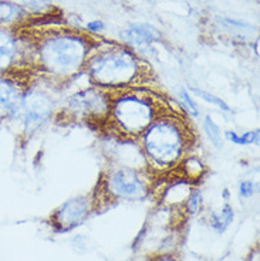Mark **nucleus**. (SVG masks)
<instances>
[{
  "instance_id": "1",
  "label": "nucleus",
  "mask_w": 260,
  "mask_h": 261,
  "mask_svg": "<svg viewBox=\"0 0 260 261\" xmlns=\"http://www.w3.org/2000/svg\"><path fill=\"white\" fill-rule=\"evenodd\" d=\"M98 46L85 33L52 30L34 44L30 67L36 75L59 88L84 75L87 61Z\"/></svg>"
},
{
  "instance_id": "2",
  "label": "nucleus",
  "mask_w": 260,
  "mask_h": 261,
  "mask_svg": "<svg viewBox=\"0 0 260 261\" xmlns=\"http://www.w3.org/2000/svg\"><path fill=\"white\" fill-rule=\"evenodd\" d=\"M138 142L148 170L159 176L178 169L195 146L196 134L182 111L171 110L156 118L138 138Z\"/></svg>"
},
{
  "instance_id": "3",
  "label": "nucleus",
  "mask_w": 260,
  "mask_h": 261,
  "mask_svg": "<svg viewBox=\"0 0 260 261\" xmlns=\"http://www.w3.org/2000/svg\"><path fill=\"white\" fill-rule=\"evenodd\" d=\"M154 74L137 51L115 43L98 46L84 70L90 84L110 92L127 88H152Z\"/></svg>"
},
{
  "instance_id": "4",
  "label": "nucleus",
  "mask_w": 260,
  "mask_h": 261,
  "mask_svg": "<svg viewBox=\"0 0 260 261\" xmlns=\"http://www.w3.org/2000/svg\"><path fill=\"white\" fill-rule=\"evenodd\" d=\"M110 112L103 130L108 135L138 139L171 105L154 88H127L110 92Z\"/></svg>"
},
{
  "instance_id": "5",
  "label": "nucleus",
  "mask_w": 260,
  "mask_h": 261,
  "mask_svg": "<svg viewBox=\"0 0 260 261\" xmlns=\"http://www.w3.org/2000/svg\"><path fill=\"white\" fill-rule=\"evenodd\" d=\"M57 88L54 85L40 79L39 75L33 79L21 101L19 115L16 118L25 139H32L44 130L47 125L56 121L60 105L54 94Z\"/></svg>"
},
{
  "instance_id": "6",
  "label": "nucleus",
  "mask_w": 260,
  "mask_h": 261,
  "mask_svg": "<svg viewBox=\"0 0 260 261\" xmlns=\"http://www.w3.org/2000/svg\"><path fill=\"white\" fill-rule=\"evenodd\" d=\"M110 91L88 85L63 99L56 115L57 122L96 125L103 129L110 112Z\"/></svg>"
},
{
  "instance_id": "7",
  "label": "nucleus",
  "mask_w": 260,
  "mask_h": 261,
  "mask_svg": "<svg viewBox=\"0 0 260 261\" xmlns=\"http://www.w3.org/2000/svg\"><path fill=\"white\" fill-rule=\"evenodd\" d=\"M154 175L148 169L107 165L97 195L108 200L139 202L145 200L154 188Z\"/></svg>"
},
{
  "instance_id": "8",
  "label": "nucleus",
  "mask_w": 260,
  "mask_h": 261,
  "mask_svg": "<svg viewBox=\"0 0 260 261\" xmlns=\"http://www.w3.org/2000/svg\"><path fill=\"white\" fill-rule=\"evenodd\" d=\"M36 72L32 68H17L0 75V122L16 121L21 101Z\"/></svg>"
},
{
  "instance_id": "9",
  "label": "nucleus",
  "mask_w": 260,
  "mask_h": 261,
  "mask_svg": "<svg viewBox=\"0 0 260 261\" xmlns=\"http://www.w3.org/2000/svg\"><path fill=\"white\" fill-rule=\"evenodd\" d=\"M97 196L87 195L72 197L64 202L52 215V224L56 233H67L81 226L90 217L96 206Z\"/></svg>"
},
{
  "instance_id": "10",
  "label": "nucleus",
  "mask_w": 260,
  "mask_h": 261,
  "mask_svg": "<svg viewBox=\"0 0 260 261\" xmlns=\"http://www.w3.org/2000/svg\"><path fill=\"white\" fill-rule=\"evenodd\" d=\"M105 135H107V139H110L108 149L105 150L107 165L127 166V168H135V169H148L138 139L114 137L108 134Z\"/></svg>"
},
{
  "instance_id": "11",
  "label": "nucleus",
  "mask_w": 260,
  "mask_h": 261,
  "mask_svg": "<svg viewBox=\"0 0 260 261\" xmlns=\"http://www.w3.org/2000/svg\"><path fill=\"white\" fill-rule=\"evenodd\" d=\"M19 40L9 29L0 27V75L17 68H30L23 61Z\"/></svg>"
},
{
  "instance_id": "12",
  "label": "nucleus",
  "mask_w": 260,
  "mask_h": 261,
  "mask_svg": "<svg viewBox=\"0 0 260 261\" xmlns=\"http://www.w3.org/2000/svg\"><path fill=\"white\" fill-rule=\"evenodd\" d=\"M120 37L124 46L137 51L141 48H147L152 43L158 41L161 39V33L155 26L148 23H132L120 33Z\"/></svg>"
},
{
  "instance_id": "13",
  "label": "nucleus",
  "mask_w": 260,
  "mask_h": 261,
  "mask_svg": "<svg viewBox=\"0 0 260 261\" xmlns=\"http://www.w3.org/2000/svg\"><path fill=\"white\" fill-rule=\"evenodd\" d=\"M233 220H234L233 207H232L229 203H225L221 209L215 210V212L210 213V217H209V224H210V227L214 228L218 234H223V233H225V231L229 228V226L232 224Z\"/></svg>"
},
{
  "instance_id": "14",
  "label": "nucleus",
  "mask_w": 260,
  "mask_h": 261,
  "mask_svg": "<svg viewBox=\"0 0 260 261\" xmlns=\"http://www.w3.org/2000/svg\"><path fill=\"white\" fill-rule=\"evenodd\" d=\"M25 9L16 3L0 0V27L6 29L9 26H13L19 23L20 20L25 19Z\"/></svg>"
},
{
  "instance_id": "15",
  "label": "nucleus",
  "mask_w": 260,
  "mask_h": 261,
  "mask_svg": "<svg viewBox=\"0 0 260 261\" xmlns=\"http://www.w3.org/2000/svg\"><path fill=\"white\" fill-rule=\"evenodd\" d=\"M176 170H181V177L186 179L189 182H195L198 179H201L202 175L205 173V165L199 158L189 153Z\"/></svg>"
},
{
  "instance_id": "16",
  "label": "nucleus",
  "mask_w": 260,
  "mask_h": 261,
  "mask_svg": "<svg viewBox=\"0 0 260 261\" xmlns=\"http://www.w3.org/2000/svg\"><path fill=\"white\" fill-rule=\"evenodd\" d=\"M260 132L259 129H252L246 130V132H236V130H226L223 138L228 141V142H232L234 145H239V146H249V145H257L259 142Z\"/></svg>"
},
{
  "instance_id": "17",
  "label": "nucleus",
  "mask_w": 260,
  "mask_h": 261,
  "mask_svg": "<svg viewBox=\"0 0 260 261\" xmlns=\"http://www.w3.org/2000/svg\"><path fill=\"white\" fill-rule=\"evenodd\" d=\"M178 102L182 112L186 117L191 118H199L201 117V110L196 104V101L194 97L191 95V92L188 91V88H179L178 91Z\"/></svg>"
},
{
  "instance_id": "18",
  "label": "nucleus",
  "mask_w": 260,
  "mask_h": 261,
  "mask_svg": "<svg viewBox=\"0 0 260 261\" xmlns=\"http://www.w3.org/2000/svg\"><path fill=\"white\" fill-rule=\"evenodd\" d=\"M202 128L205 130V135L208 137L214 148H216V149L223 148V135H222L221 128L209 115H205L202 119Z\"/></svg>"
},
{
  "instance_id": "19",
  "label": "nucleus",
  "mask_w": 260,
  "mask_h": 261,
  "mask_svg": "<svg viewBox=\"0 0 260 261\" xmlns=\"http://www.w3.org/2000/svg\"><path fill=\"white\" fill-rule=\"evenodd\" d=\"M186 88H188L189 92H194L196 97L203 99V101H205V102H208V104L214 105V107H216V108H219L221 111L232 112L230 107H229V105L226 104L221 97H216V95L210 94V92L203 91V90H201V88H196V87H192V85H188Z\"/></svg>"
},
{
  "instance_id": "20",
  "label": "nucleus",
  "mask_w": 260,
  "mask_h": 261,
  "mask_svg": "<svg viewBox=\"0 0 260 261\" xmlns=\"http://www.w3.org/2000/svg\"><path fill=\"white\" fill-rule=\"evenodd\" d=\"M202 206V195L198 189H194L191 192V195L188 196L186 202H185V207L188 210L191 215L196 213L198 210L201 209Z\"/></svg>"
},
{
  "instance_id": "21",
  "label": "nucleus",
  "mask_w": 260,
  "mask_h": 261,
  "mask_svg": "<svg viewBox=\"0 0 260 261\" xmlns=\"http://www.w3.org/2000/svg\"><path fill=\"white\" fill-rule=\"evenodd\" d=\"M238 192H239V197H241V199H250V197H253L254 193H256V185H254L253 180L245 179V180H242V182L239 183Z\"/></svg>"
},
{
  "instance_id": "22",
  "label": "nucleus",
  "mask_w": 260,
  "mask_h": 261,
  "mask_svg": "<svg viewBox=\"0 0 260 261\" xmlns=\"http://www.w3.org/2000/svg\"><path fill=\"white\" fill-rule=\"evenodd\" d=\"M105 29L104 23L101 21V20H92L90 23H87L85 24V30L90 33H100L103 32Z\"/></svg>"
},
{
  "instance_id": "23",
  "label": "nucleus",
  "mask_w": 260,
  "mask_h": 261,
  "mask_svg": "<svg viewBox=\"0 0 260 261\" xmlns=\"http://www.w3.org/2000/svg\"><path fill=\"white\" fill-rule=\"evenodd\" d=\"M154 261H179L176 257L174 255H169V254H163V255H159V257H156Z\"/></svg>"
}]
</instances>
